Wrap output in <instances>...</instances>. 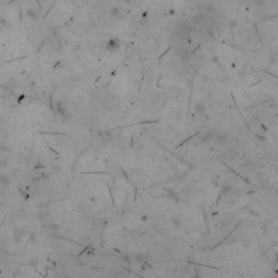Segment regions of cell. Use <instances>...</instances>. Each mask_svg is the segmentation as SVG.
<instances>
[{
    "mask_svg": "<svg viewBox=\"0 0 278 278\" xmlns=\"http://www.w3.org/2000/svg\"><path fill=\"white\" fill-rule=\"evenodd\" d=\"M214 138V135L212 134L211 131H207V133H204V134L202 135L201 138H200V140H201V142H203V144H205V142H209V141H211L212 139Z\"/></svg>",
    "mask_w": 278,
    "mask_h": 278,
    "instance_id": "6da1fadb",
    "label": "cell"
},
{
    "mask_svg": "<svg viewBox=\"0 0 278 278\" xmlns=\"http://www.w3.org/2000/svg\"><path fill=\"white\" fill-rule=\"evenodd\" d=\"M231 190H233V187H231L230 185L224 184L221 188V194H223V196H229L230 192H231Z\"/></svg>",
    "mask_w": 278,
    "mask_h": 278,
    "instance_id": "7a4b0ae2",
    "label": "cell"
},
{
    "mask_svg": "<svg viewBox=\"0 0 278 278\" xmlns=\"http://www.w3.org/2000/svg\"><path fill=\"white\" fill-rule=\"evenodd\" d=\"M194 109L198 114H203L205 112V105L202 102H197L194 104Z\"/></svg>",
    "mask_w": 278,
    "mask_h": 278,
    "instance_id": "3957f363",
    "label": "cell"
},
{
    "mask_svg": "<svg viewBox=\"0 0 278 278\" xmlns=\"http://www.w3.org/2000/svg\"><path fill=\"white\" fill-rule=\"evenodd\" d=\"M171 223L172 225L174 226L175 228H181V225H183V223H181V220L179 217H177V216H173V217H171Z\"/></svg>",
    "mask_w": 278,
    "mask_h": 278,
    "instance_id": "277c9868",
    "label": "cell"
},
{
    "mask_svg": "<svg viewBox=\"0 0 278 278\" xmlns=\"http://www.w3.org/2000/svg\"><path fill=\"white\" fill-rule=\"evenodd\" d=\"M215 140H216V142H217V144H226V142H227L228 139H227V137H226L225 135H218V136H216V137H215Z\"/></svg>",
    "mask_w": 278,
    "mask_h": 278,
    "instance_id": "5b68a950",
    "label": "cell"
},
{
    "mask_svg": "<svg viewBox=\"0 0 278 278\" xmlns=\"http://www.w3.org/2000/svg\"><path fill=\"white\" fill-rule=\"evenodd\" d=\"M135 261L138 262V263H142L144 261V255L142 253H137L135 255Z\"/></svg>",
    "mask_w": 278,
    "mask_h": 278,
    "instance_id": "8992f818",
    "label": "cell"
},
{
    "mask_svg": "<svg viewBox=\"0 0 278 278\" xmlns=\"http://www.w3.org/2000/svg\"><path fill=\"white\" fill-rule=\"evenodd\" d=\"M121 260L123 262H126V263H131V256H129L128 254H124L123 256H122Z\"/></svg>",
    "mask_w": 278,
    "mask_h": 278,
    "instance_id": "52a82bcc",
    "label": "cell"
}]
</instances>
